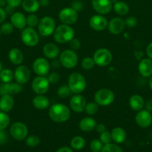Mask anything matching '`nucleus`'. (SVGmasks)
<instances>
[{"instance_id": "obj_62", "label": "nucleus", "mask_w": 152, "mask_h": 152, "mask_svg": "<svg viewBox=\"0 0 152 152\" xmlns=\"http://www.w3.org/2000/svg\"><path fill=\"white\" fill-rule=\"evenodd\" d=\"M0 81H1V80H0Z\"/></svg>"}, {"instance_id": "obj_41", "label": "nucleus", "mask_w": 152, "mask_h": 152, "mask_svg": "<svg viewBox=\"0 0 152 152\" xmlns=\"http://www.w3.org/2000/svg\"><path fill=\"white\" fill-rule=\"evenodd\" d=\"M102 142L100 140H92L90 142V148L92 152H100L101 151L103 148Z\"/></svg>"}, {"instance_id": "obj_6", "label": "nucleus", "mask_w": 152, "mask_h": 152, "mask_svg": "<svg viewBox=\"0 0 152 152\" xmlns=\"http://www.w3.org/2000/svg\"><path fill=\"white\" fill-rule=\"evenodd\" d=\"M55 28H56V22L55 19L49 16L42 18L37 25L39 34L46 37L52 35L55 32Z\"/></svg>"}, {"instance_id": "obj_35", "label": "nucleus", "mask_w": 152, "mask_h": 152, "mask_svg": "<svg viewBox=\"0 0 152 152\" xmlns=\"http://www.w3.org/2000/svg\"><path fill=\"white\" fill-rule=\"evenodd\" d=\"M10 117L5 112H0V131L4 130L10 124Z\"/></svg>"}, {"instance_id": "obj_42", "label": "nucleus", "mask_w": 152, "mask_h": 152, "mask_svg": "<svg viewBox=\"0 0 152 152\" xmlns=\"http://www.w3.org/2000/svg\"><path fill=\"white\" fill-rule=\"evenodd\" d=\"M99 140L103 144H108L110 143L112 141V136H111V132H109L107 131H105L103 133L100 134Z\"/></svg>"}, {"instance_id": "obj_43", "label": "nucleus", "mask_w": 152, "mask_h": 152, "mask_svg": "<svg viewBox=\"0 0 152 152\" xmlns=\"http://www.w3.org/2000/svg\"><path fill=\"white\" fill-rule=\"evenodd\" d=\"M137 19L134 16H128L125 20V27L128 28H134L137 25Z\"/></svg>"}, {"instance_id": "obj_14", "label": "nucleus", "mask_w": 152, "mask_h": 152, "mask_svg": "<svg viewBox=\"0 0 152 152\" xmlns=\"http://www.w3.org/2000/svg\"><path fill=\"white\" fill-rule=\"evenodd\" d=\"M13 74L16 83L21 85L27 83L31 78V71L28 67L23 65H18L17 68L15 69Z\"/></svg>"}, {"instance_id": "obj_10", "label": "nucleus", "mask_w": 152, "mask_h": 152, "mask_svg": "<svg viewBox=\"0 0 152 152\" xmlns=\"http://www.w3.org/2000/svg\"><path fill=\"white\" fill-rule=\"evenodd\" d=\"M49 80L46 76H37L33 80L31 83V88L36 94H44L49 91Z\"/></svg>"}, {"instance_id": "obj_46", "label": "nucleus", "mask_w": 152, "mask_h": 152, "mask_svg": "<svg viewBox=\"0 0 152 152\" xmlns=\"http://www.w3.org/2000/svg\"><path fill=\"white\" fill-rule=\"evenodd\" d=\"M72 7L73 9H75V10H76V11H80V10L83 9V3L81 2V1H78V0H76V1H74L72 3Z\"/></svg>"}, {"instance_id": "obj_7", "label": "nucleus", "mask_w": 152, "mask_h": 152, "mask_svg": "<svg viewBox=\"0 0 152 152\" xmlns=\"http://www.w3.org/2000/svg\"><path fill=\"white\" fill-rule=\"evenodd\" d=\"M95 65L100 67L108 66L113 60V54L110 50L107 48H98L94 53L93 56Z\"/></svg>"}, {"instance_id": "obj_34", "label": "nucleus", "mask_w": 152, "mask_h": 152, "mask_svg": "<svg viewBox=\"0 0 152 152\" xmlns=\"http://www.w3.org/2000/svg\"><path fill=\"white\" fill-rule=\"evenodd\" d=\"M98 106L99 105L95 102H90L86 103V107H85V112L89 116H92L96 114L98 111Z\"/></svg>"}, {"instance_id": "obj_22", "label": "nucleus", "mask_w": 152, "mask_h": 152, "mask_svg": "<svg viewBox=\"0 0 152 152\" xmlns=\"http://www.w3.org/2000/svg\"><path fill=\"white\" fill-rule=\"evenodd\" d=\"M10 22L13 27L17 29L22 30L27 26L26 17L21 12H14L10 16Z\"/></svg>"}, {"instance_id": "obj_29", "label": "nucleus", "mask_w": 152, "mask_h": 152, "mask_svg": "<svg viewBox=\"0 0 152 152\" xmlns=\"http://www.w3.org/2000/svg\"><path fill=\"white\" fill-rule=\"evenodd\" d=\"M112 140L116 143H122L126 139V132L121 127H116L111 132Z\"/></svg>"}, {"instance_id": "obj_4", "label": "nucleus", "mask_w": 152, "mask_h": 152, "mask_svg": "<svg viewBox=\"0 0 152 152\" xmlns=\"http://www.w3.org/2000/svg\"><path fill=\"white\" fill-rule=\"evenodd\" d=\"M115 100V94L109 88H101L95 92L94 101L100 106H108Z\"/></svg>"}, {"instance_id": "obj_56", "label": "nucleus", "mask_w": 152, "mask_h": 152, "mask_svg": "<svg viewBox=\"0 0 152 152\" xmlns=\"http://www.w3.org/2000/svg\"><path fill=\"white\" fill-rule=\"evenodd\" d=\"M56 152H73V151L70 148L65 146V147H62V148H59V149H58Z\"/></svg>"}, {"instance_id": "obj_11", "label": "nucleus", "mask_w": 152, "mask_h": 152, "mask_svg": "<svg viewBox=\"0 0 152 152\" xmlns=\"http://www.w3.org/2000/svg\"><path fill=\"white\" fill-rule=\"evenodd\" d=\"M10 135L16 140H23L27 137L28 134V127L22 122H16L13 123L10 129Z\"/></svg>"}, {"instance_id": "obj_59", "label": "nucleus", "mask_w": 152, "mask_h": 152, "mask_svg": "<svg viewBox=\"0 0 152 152\" xmlns=\"http://www.w3.org/2000/svg\"><path fill=\"white\" fill-rule=\"evenodd\" d=\"M2 69H3V65H2V63H1V62L0 61V72L2 71Z\"/></svg>"}, {"instance_id": "obj_60", "label": "nucleus", "mask_w": 152, "mask_h": 152, "mask_svg": "<svg viewBox=\"0 0 152 152\" xmlns=\"http://www.w3.org/2000/svg\"><path fill=\"white\" fill-rule=\"evenodd\" d=\"M119 1V0H111V1L113 4H114V3H116V1Z\"/></svg>"}, {"instance_id": "obj_16", "label": "nucleus", "mask_w": 152, "mask_h": 152, "mask_svg": "<svg viewBox=\"0 0 152 152\" xmlns=\"http://www.w3.org/2000/svg\"><path fill=\"white\" fill-rule=\"evenodd\" d=\"M135 122L139 127L145 129L152 124V114L147 110H140L135 117Z\"/></svg>"}, {"instance_id": "obj_55", "label": "nucleus", "mask_w": 152, "mask_h": 152, "mask_svg": "<svg viewBox=\"0 0 152 152\" xmlns=\"http://www.w3.org/2000/svg\"><path fill=\"white\" fill-rule=\"evenodd\" d=\"M4 10H5L7 14H13V13H14V12H13V10H14V7H11V6L8 5V4L6 5V7Z\"/></svg>"}, {"instance_id": "obj_20", "label": "nucleus", "mask_w": 152, "mask_h": 152, "mask_svg": "<svg viewBox=\"0 0 152 152\" xmlns=\"http://www.w3.org/2000/svg\"><path fill=\"white\" fill-rule=\"evenodd\" d=\"M43 55L46 58L49 59H55L58 58L60 55V49L55 43H46L43 48Z\"/></svg>"}, {"instance_id": "obj_49", "label": "nucleus", "mask_w": 152, "mask_h": 152, "mask_svg": "<svg viewBox=\"0 0 152 152\" xmlns=\"http://www.w3.org/2000/svg\"><path fill=\"white\" fill-rule=\"evenodd\" d=\"M7 18V13L3 7H0V24H2Z\"/></svg>"}, {"instance_id": "obj_8", "label": "nucleus", "mask_w": 152, "mask_h": 152, "mask_svg": "<svg viewBox=\"0 0 152 152\" xmlns=\"http://www.w3.org/2000/svg\"><path fill=\"white\" fill-rule=\"evenodd\" d=\"M21 40L28 47H34L39 43V34L34 28L25 27L21 33Z\"/></svg>"}, {"instance_id": "obj_33", "label": "nucleus", "mask_w": 152, "mask_h": 152, "mask_svg": "<svg viewBox=\"0 0 152 152\" xmlns=\"http://www.w3.org/2000/svg\"><path fill=\"white\" fill-rule=\"evenodd\" d=\"M95 63L93 58L90 56L84 57L81 61V67L86 71H90L95 67Z\"/></svg>"}, {"instance_id": "obj_21", "label": "nucleus", "mask_w": 152, "mask_h": 152, "mask_svg": "<svg viewBox=\"0 0 152 152\" xmlns=\"http://www.w3.org/2000/svg\"><path fill=\"white\" fill-rule=\"evenodd\" d=\"M138 71L144 77H150L152 76V59L145 58L140 60L138 65Z\"/></svg>"}, {"instance_id": "obj_36", "label": "nucleus", "mask_w": 152, "mask_h": 152, "mask_svg": "<svg viewBox=\"0 0 152 152\" xmlns=\"http://www.w3.org/2000/svg\"><path fill=\"white\" fill-rule=\"evenodd\" d=\"M57 94L61 98H66L69 97L72 93L69 88L68 85H63V86H61V87H59Z\"/></svg>"}, {"instance_id": "obj_48", "label": "nucleus", "mask_w": 152, "mask_h": 152, "mask_svg": "<svg viewBox=\"0 0 152 152\" xmlns=\"http://www.w3.org/2000/svg\"><path fill=\"white\" fill-rule=\"evenodd\" d=\"M7 140V135L4 130L0 131V145L5 143Z\"/></svg>"}, {"instance_id": "obj_27", "label": "nucleus", "mask_w": 152, "mask_h": 152, "mask_svg": "<svg viewBox=\"0 0 152 152\" xmlns=\"http://www.w3.org/2000/svg\"><path fill=\"white\" fill-rule=\"evenodd\" d=\"M129 105L134 111H140L145 106L144 99L139 94L132 95L129 99Z\"/></svg>"}, {"instance_id": "obj_31", "label": "nucleus", "mask_w": 152, "mask_h": 152, "mask_svg": "<svg viewBox=\"0 0 152 152\" xmlns=\"http://www.w3.org/2000/svg\"><path fill=\"white\" fill-rule=\"evenodd\" d=\"M86 144V141L82 137L76 136L72 139L70 142L71 147L75 150H80L83 148Z\"/></svg>"}, {"instance_id": "obj_53", "label": "nucleus", "mask_w": 152, "mask_h": 152, "mask_svg": "<svg viewBox=\"0 0 152 152\" xmlns=\"http://www.w3.org/2000/svg\"><path fill=\"white\" fill-rule=\"evenodd\" d=\"M51 65H52V68H59L61 65V62H60L59 59L58 60L57 59H52V64H51Z\"/></svg>"}, {"instance_id": "obj_39", "label": "nucleus", "mask_w": 152, "mask_h": 152, "mask_svg": "<svg viewBox=\"0 0 152 152\" xmlns=\"http://www.w3.org/2000/svg\"><path fill=\"white\" fill-rule=\"evenodd\" d=\"M0 30H1V34L9 35V34H11L13 32L14 27L12 25L11 22H4V23L1 24V27H0Z\"/></svg>"}, {"instance_id": "obj_3", "label": "nucleus", "mask_w": 152, "mask_h": 152, "mask_svg": "<svg viewBox=\"0 0 152 152\" xmlns=\"http://www.w3.org/2000/svg\"><path fill=\"white\" fill-rule=\"evenodd\" d=\"M68 86L72 93L80 94L86 89V80L81 74L78 72L72 73L68 78Z\"/></svg>"}, {"instance_id": "obj_61", "label": "nucleus", "mask_w": 152, "mask_h": 152, "mask_svg": "<svg viewBox=\"0 0 152 152\" xmlns=\"http://www.w3.org/2000/svg\"><path fill=\"white\" fill-rule=\"evenodd\" d=\"M1 30H0V37H1Z\"/></svg>"}, {"instance_id": "obj_52", "label": "nucleus", "mask_w": 152, "mask_h": 152, "mask_svg": "<svg viewBox=\"0 0 152 152\" xmlns=\"http://www.w3.org/2000/svg\"><path fill=\"white\" fill-rule=\"evenodd\" d=\"M145 106L147 111H148L149 112H152V99H148L145 104Z\"/></svg>"}, {"instance_id": "obj_50", "label": "nucleus", "mask_w": 152, "mask_h": 152, "mask_svg": "<svg viewBox=\"0 0 152 152\" xmlns=\"http://www.w3.org/2000/svg\"><path fill=\"white\" fill-rule=\"evenodd\" d=\"M146 53L149 59H152V42L149 43L146 48Z\"/></svg>"}, {"instance_id": "obj_44", "label": "nucleus", "mask_w": 152, "mask_h": 152, "mask_svg": "<svg viewBox=\"0 0 152 152\" xmlns=\"http://www.w3.org/2000/svg\"><path fill=\"white\" fill-rule=\"evenodd\" d=\"M47 78H48V80H49L50 84L55 85V84H57V83H59L61 77H60V74H58V73L52 72V73H50L49 75H48Z\"/></svg>"}, {"instance_id": "obj_30", "label": "nucleus", "mask_w": 152, "mask_h": 152, "mask_svg": "<svg viewBox=\"0 0 152 152\" xmlns=\"http://www.w3.org/2000/svg\"><path fill=\"white\" fill-rule=\"evenodd\" d=\"M113 8L115 13L119 16H125L129 13L130 10L129 5L126 2L122 1H118L114 3L113 5Z\"/></svg>"}, {"instance_id": "obj_51", "label": "nucleus", "mask_w": 152, "mask_h": 152, "mask_svg": "<svg viewBox=\"0 0 152 152\" xmlns=\"http://www.w3.org/2000/svg\"><path fill=\"white\" fill-rule=\"evenodd\" d=\"M95 129H96V131L98 132V133L101 134V133H103L104 132H105L106 127L104 124H102V123H100V124L96 125Z\"/></svg>"}, {"instance_id": "obj_26", "label": "nucleus", "mask_w": 152, "mask_h": 152, "mask_svg": "<svg viewBox=\"0 0 152 152\" xmlns=\"http://www.w3.org/2000/svg\"><path fill=\"white\" fill-rule=\"evenodd\" d=\"M9 60L15 65H19L24 60V55L22 50L19 48L10 49L8 53Z\"/></svg>"}, {"instance_id": "obj_28", "label": "nucleus", "mask_w": 152, "mask_h": 152, "mask_svg": "<svg viewBox=\"0 0 152 152\" xmlns=\"http://www.w3.org/2000/svg\"><path fill=\"white\" fill-rule=\"evenodd\" d=\"M22 8L29 13H34L39 10L40 5L38 0H22Z\"/></svg>"}, {"instance_id": "obj_19", "label": "nucleus", "mask_w": 152, "mask_h": 152, "mask_svg": "<svg viewBox=\"0 0 152 152\" xmlns=\"http://www.w3.org/2000/svg\"><path fill=\"white\" fill-rule=\"evenodd\" d=\"M125 21L120 17H115L110 19V22H108V25H107L109 32L113 35H118V34H122L125 30Z\"/></svg>"}, {"instance_id": "obj_47", "label": "nucleus", "mask_w": 152, "mask_h": 152, "mask_svg": "<svg viewBox=\"0 0 152 152\" xmlns=\"http://www.w3.org/2000/svg\"><path fill=\"white\" fill-rule=\"evenodd\" d=\"M6 2H7V4L15 8L22 4V0H6Z\"/></svg>"}, {"instance_id": "obj_5", "label": "nucleus", "mask_w": 152, "mask_h": 152, "mask_svg": "<svg viewBox=\"0 0 152 152\" xmlns=\"http://www.w3.org/2000/svg\"><path fill=\"white\" fill-rule=\"evenodd\" d=\"M59 60L62 66L68 69H71L74 68L77 65L78 56L75 50L72 49H66L60 53Z\"/></svg>"}, {"instance_id": "obj_40", "label": "nucleus", "mask_w": 152, "mask_h": 152, "mask_svg": "<svg viewBox=\"0 0 152 152\" xmlns=\"http://www.w3.org/2000/svg\"><path fill=\"white\" fill-rule=\"evenodd\" d=\"M101 152H123L122 148L117 145L112 143L105 144L103 146Z\"/></svg>"}, {"instance_id": "obj_38", "label": "nucleus", "mask_w": 152, "mask_h": 152, "mask_svg": "<svg viewBox=\"0 0 152 152\" xmlns=\"http://www.w3.org/2000/svg\"><path fill=\"white\" fill-rule=\"evenodd\" d=\"M40 143V139L37 135H31V136L27 137L26 140H25V144L28 146L31 147V148H34V147L37 146Z\"/></svg>"}, {"instance_id": "obj_57", "label": "nucleus", "mask_w": 152, "mask_h": 152, "mask_svg": "<svg viewBox=\"0 0 152 152\" xmlns=\"http://www.w3.org/2000/svg\"><path fill=\"white\" fill-rule=\"evenodd\" d=\"M5 5H7V2H6V0H0V7H3Z\"/></svg>"}, {"instance_id": "obj_17", "label": "nucleus", "mask_w": 152, "mask_h": 152, "mask_svg": "<svg viewBox=\"0 0 152 152\" xmlns=\"http://www.w3.org/2000/svg\"><path fill=\"white\" fill-rule=\"evenodd\" d=\"M86 100L85 97L80 94H75L69 100L70 108L76 113H81L85 110L86 105Z\"/></svg>"}, {"instance_id": "obj_18", "label": "nucleus", "mask_w": 152, "mask_h": 152, "mask_svg": "<svg viewBox=\"0 0 152 152\" xmlns=\"http://www.w3.org/2000/svg\"><path fill=\"white\" fill-rule=\"evenodd\" d=\"M22 91V85L18 83H7L0 85V96L10 94L15 95Z\"/></svg>"}, {"instance_id": "obj_12", "label": "nucleus", "mask_w": 152, "mask_h": 152, "mask_svg": "<svg viewBox=\"0 0 152 152\" xmlns=\"http://www.w3.org/2000/svg\"><path fill=\"white\" fill-rule=\"evenodd\" d=\"M51 65L49 61L43 57H38L32 64V70L37 76H46L50 71Z\"/></svg>"}, {"instance_id": "obj_32", "label": "nucleus", "mask_w": 152, "mask_h": 152, "mask_svg": "<svg viewBox=\"0 0 152 152\" xmlns=\"http://www.w3.org/2000/svg\"><path fill=\"white\" fill-rule=\"evenodd\" d=\"M14 78V74L13 72L9 68L2 69V71L0 72V80L2 83H10Z\"/></svg>"}, {"instance_id": "obj_45", "label": "nucleus", "mask_w": 152, "mask_h": 152, "mask_svg": "<svg viewBox=\"0 0 152 152\" xmlns=\"http://www.w3.org/2000/svg\"><path fill=\"white\" fill-rule=\"evenodd\" d=\"M69 44L70 48L73 50H78L80 48V45H81L80 40L77 38H75V37L69 42Z\"/></svg>"}, {"instance_id": "obj_37", "label": "nucleus", "mask_w": 152, "mask_h": 152, "mask_svg": "<svg viewBox=\"0 0 152 152\" xmlns=\"http://www.w3.org/2000/svg\"><path fill=\"white\" fill-rule=\"evenodd\" d=\"M40 22V19L37 17V15H35L34 13H31L29 16H28L26 17V24L27 26L30 27V28H35L36 26H37Z\"/></svg>"}, {"instance_id": "obj_58", "label": "nucleus", "mask_w": 152, "mask_h": 152, "mask_svg": "<svg viewBox=\"0 0 152 152\" xmlns=\"http://www.w3.org/2000/svg\"><path fill=\"white\" fill-rule=\"evenodd\" d=\"M148 84H149V87H150L151 90L152 91V76H151V78L150 80H149Z\"/></svg>"}, {"instance_id": "obj_15", "label": "nucleus", "mask_w": 152, "mask_h": 152, "mask_svg": "<svg viewBox=\"0 0 152 152\" xmlns=\"http://www.w3.org/2000/svg\"><path fill=\"white\" fill-rule=\"evenodd\" d=\"M89 26L92 30L96 31H103L107 28L108 21L104 15L96 14L91 16L89 19Z\"/></svg>"}, {"instance_id": "obj_23", "label": "nucleus", "mask_w": 152, "mask_h": 152, "mask_svg": "<svg viewBox=\"0 0 152 152\" xmlns=\"http://www.w3.org/2000/svg\"><path fill=\"white\" fill-rule=\"evenodd\" d=\"M33 106L38 110H45L50 105V100L44 94H37L32 99Z\"/></svg>"}, {"instance_id": "obj_54", "label": "nucleus", "mask_w": 152, "mask_h": 152, "mask_svg": "<svg viewBox=\"0 0 152 152\" xmlns=\"http://www.w3.org/2000/svg\"><path fill=\"white\" fill-rule=\"evenodd\" d=\"M41 7H48L50 4V0H38Z\"/></svg>"}, {"instance_id": "obj_24", "label": "nucleus", "mask_w": 152, "mask_h": 152, "mask_svg": "<svg viewBox=\"0 0 152 152\" xmlns=\"http://www.w3.org/2000/svg\"><path fill=\"white\" fill-rule=\"evenodd\" d=\"M97 123L92 117H86L82 118L79 122V129L84 132H89L95 129Z\"/></svg>"}, {"instance_id": "obj_2", "label": "nucleus", "mask_w": 152, "mask_h": 152, "mask_svg": "<svg viewBox=\"0 0 152 152\" xmlns=\"http://www.w3.org/2000/svg\"><path fill=\"white\" fill-rule=\"evenodd\" d=\"M53 36L56 42L69 43L75 37V31L70 25L62 24L56 27Z\"/></svg>"}, {"instance_id": "obj_9", "label": "nucleus", "mask_w": 152, "mask_h": 152, "mask_svg": "<svg viewBox=\"0 0 152 152\" xmlns=\"http://www.w3.org/2000/svg\"><path fill=\"white\" fill-rule=\"evenodd\" d=\"M58 17L63 24L71 25L77 21L78 13H77V11H76L72 7H64L59 12Z\"/></svg>"}, {"instance_id": "obj_25", "label": "nucleus", "mask_w": 152, "mask_h": 152, "mask_svg": "<svg viewBox=\"0 0 152 152\" xmlns=\"http://www.w3.org/2000/svg\"><path fill=\"white\" fill-rule=\"evenodd\" d=\"M14 105V99L12 95L6 94L0 98V111L7 113L12 110Z\"/></svg>"}, {"instance_id": "obj_1", "label": "nucleus", "mask_w": 152, "mask_h": 152, "mask_svg": "<svg viewBox=\"0 0 152 152\" xmlns=\"http://www.w3.org/2000/svg\"><path fill=\"white\" fill-rule=\"evenodd\" d=\"M49 118L55 123L66 122L71 117L70 108L63 103H55L51 105L49 111Z\"/></svg>"}, {"instance_id": "obj_13", "label": "nucleus", "mask_w": 152, "mask_h": 152, "mask_svg": "<svg viewBox=\"0 0 152 152\" xmlns=\"http://www.w3.org/2000/svg\"><path fill=\"white\" fill-rule=\"evenodd\" d=\"M91 4L94 10L101 15L110 13L113 5L111 0H92Z\"/></svg>"}]
</instances>
